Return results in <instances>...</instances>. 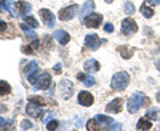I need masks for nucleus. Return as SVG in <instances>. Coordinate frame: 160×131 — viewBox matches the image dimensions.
Instances as JSON below:
<instances>
[{"label":"nucleus","instance_id":"1","mask_svg":"<svg viewBox=\"0 0 160 131\" xmlns=\"http://www.w3.org/2000/svg\"><path fill=\"white\" fill-rule=\"evenodd\" d=\"M129 84V75L126 71L116 72L111 79V87L115 91H123Z\"/></svg>","mask_w":160,"mask_h":131},{"label":"nucleus","instance_id":"2","mask_svg":"<svg viewBox=\"0 0 160 131\" xmlns=\"http://www.w3.org/2000/svg\"><path fill=\"white\" fill-rule=\"evenodd\" d=\"M146 102H147V99H146V97H144L143 94H140V92L133 94L132 97L128 99V102H127V110H128V113L129 114L138 113L139 108L142 107V106L146 103Z\"/></svg>","mask_w":160,"mask_h":131},{"label":"nucleus","instance_id":"3","mask_svg":"<svg viewBox=\"0 0 160 131\" xmlns=\"http://www.w3.org/2000/svg\"><path fill=\"white\" fill-rule=\"evenodd\" d=\"M51 86V75L48 72H43L38 75L36 80L33 82V88L35 90H47Z\"/></svg>","mask_w":160,"mask_h":131},{"label":"nucleus","instance_id":"4","mask_svg":"<svg viewBox=\"0 0 160 131\" xmlns=\"http://www.w3.org/2000/svg\"><path fill=\"white\" fill-rule=\"evenodd\" d=\"M78 9H79V7L76 6V4H72V6H69V7H66V8L60 9V11H59V19L63 20V22L71 20V19H73L75 16H76Z\"/></svg>","mask_w":160,"mask_h":131},{"label":"nucleus","instance_id":"5","mask_svg":"<svg viewBox=\"0 0 160 131\" xmlns=\"http://www.w3.org/2000/svg\"><path fill=\"white\" fill-rule=\"evenodd\" d=\"M122 32L124 35H127V36H131V35L133 34H136L138 32V24L135 20L132 19H124L123 20V23H122Z\"/></svg>","mask_w":160,"mask_h":131},{"label":"nucleus","instance_id":"6","mask_svg":"<svg viewBox=\"0 0 160 131\" xmlns=\"http://www.w3.org/2000/svg\"><path fill=\"white\" fill-rule=\"evenodd\" d=\"M102 20H103L102 15L92 12V13H89L88 16H86V19H84L83 22L88 28H98V27H100V24H102Z\"/></svg>","mask_w":160,"mask_h":131},{"label":"nucleus","instance_id":"7","mask_svg":"<svg viewBox=\"0 0 160 131\" xmlns=\"http://www.w3.org/2000/svg\"><path fill=\"white\" fill-rule=\"evenodd\" d=\"M59 90H60V92H62L63 98L64 99H68V98H71L72 94H73V84H72V82H69V80L64 79V80L60 82Z\"/></svg>","mask_w":160,"mask_h":131},{"label":"nucleus","instance_id":"8","mask_svg":"<svg viewBox=\"0 0 160 131\" xmlns=\"http://www.w3.org/2000/svg\"><path fill=\"white\" fill-rule=\"evenodd\" d=\"M103 40H100L99 36L96 34H89L86 36V39H84V46L88 47L89 50H98L100 47V44H102Z\"/></svg>","mask_w":160,"mask_h":131},{"label":"nucleus","instance_id":"9","mask_svg":"<svg viewBox=\"0 0 160 131\" xmlns=\"http://www.w3.org/2000/svg\"><path fill=\"white\" fill-rule=\"evenodd\" d=\"M40 16H42V19L44 20V24H46L47 27H53L55 26V15L49 11V9L47 8H43V9H40Z\"/></svg>","mask_w":160,"mask_h":131},{"label":"nucleus","instance_id":"10","mask_svg":"<svg viewBox=\"0 0 160 131\" xmlns=\"http://www.w3.org/2000/svg\"><path fill=\"white\" fill-rule=\"evenodd\" d=\"M78 102L84 106V107H88V106H92L93 103V95L88 91H80L78 95Z\"/></svg>","mask_w":160,"mask_h":131},{"label":"nucleus","instance_id":"11","mask_svg":"<svg viewBox=\"0 0 160 131\" xmlns=\"http://www.w3.org/2000/svg\"><path fill=\"white\" fill-rule=\"evenodd\" d=\"M93 9H95L93 0H87V2L82 6V8H80V13H79L80 20H84V19H86V16H88L89 13L93 12Z\"/></svg>","mask_w":160,"mask_h":131},{"label":"nucleus","instance_id":"12","mask_svg":"<svg viewBox=\"0 0 160 131\" xmlns=\"http://www.w3.org/2000/svg\"><path fill=\"white\" fill-rule=\"evenodd\" d=\"M122 107H123V100L122 98H116L113 99L112 102H109L106 107V111L109 114H118L122 111Z\"/></svg>","mask_w":160,"mask_h":131},{"label":"nucleus","instance_id":"13","mask_svg":"<svg viewBox=\"0 0 160 131\" xmlns=\"http://www.w3.org/2000/svg\"><path fill=\"white\" fill-rule=\"evenodd\" d=\"M27 114L32 118H40L43 115V108L42 106H39L33 102H29L27 104Z\"/></svg>","mask_w":160,"mask_h":131},{"label":"nucleus","instance_id":"14","mask_svg":"<svg viewBox=\"0 0 160 131\" xmlns=\"http://www.w3.org/2000/svg\"><path fill=\"white\" fill-rule=\"evenodd\" d=\"M38 70H39V66L38 63L35 62V60H32V62H29L27 63V66L24 67V75H26V78L29 80L35 74L38 72Z\"/></svg>","mask_w":160,"mask_h":131},{"label":"nucleus","instance_id":"15","mask_svg":"<svg viewBox=\"0 0 160 131\" xmlns=\"http://www.w3.org/2000/svg\"><path fill=\"white\" fill-rule=\"evenodd\" d=\"M84 70L88 72H98L99 70H100V63L98 62V60H95V59H88L84 62Z\"/></svg>","mask_w":160,"mask_h":131},{"label":"nucleus","instance_id":"16","mask_svg":"<svg viewBox=\"0 0 160 131\" xmlns=\"http://www.w3.org/2000/svg\"><path fill=\"white\" fill-rule=\"evenodd\" d=\"M53 36L58 39V42L62 44V46H66V44L69 42V34L63 31V29H58V31L53 32Z\"/></svg>","mask_w":160,"mask_h":131},{"label":"nucleus","instance_id":"17","mask_svg":"<svg viewBox=\"0 0 160 131\" xmlns=\"http://www.w3.org/2000/svg\"><path fill=\"white\" fill-rule=\"evenodd\" d=\"M16 9H19V13H20V16H27V13L31 12V4L27 3V2H18L16 3Z\"/></svg>","mask_w":160,"mask_h":131},{"label":"nucleus","instance_id":"18","mask_svg":"<svg viewBox=\"0 0 160 131\" xmlns=\"http://www.w3.org/2000/svg\"><path fill=\"white\" fill-rule=\"evenodd\" d=\"M78 79L82 80V82L84 83V86H87V87H92V86L95 84V78L92 76V75L89 74H78Z\"/></svg>","mask_w":160,"mask_h":131},{"label":"nucleus","instance_id":"19","mask_svg":"<svg viewBox=\"0 0 160 131\" xmlns=\"http://www.w3.org/2000/svg\"><path fill=\"white\" fill-rule=\"evenodd\" d=\"M95 119H96V122L99 123V126H102V124H104V126H111L113 123V119L111 117H106V115H100V114L96 115Z\"/></svg>","mask_w":160,"mask_h":131},{"label":"nucleus","instance_id":"20","mask_svg":"<svg viewBox=\"0 0 160 131\" xmlns=\"http://www.w3.org/2000/svg\"><path fill=\"white\" fill-rule=\"evenodd\" d=\"M119 51H120V56L123 59H129V58H132V55H133V50L129 48L128 46L119 47Z\"/></svg>","mask_w":160,"mask_h":131},{"label":"nucleus","instance_id":"21","mask_svg":"<svg viewBox=\"0 0 160 131\" xmlns=\"http://www.w3.org/2000/svg\"><path fill=\"white\" fill-rule=\"evenodd\" d=\"M152 123L147 118H142L136 124V130H151Z\"/></svg>","mask_w":160,"mask_h":131},{"label":"nucleus","instance_id":"22","mask_svg":"<svg viewBox=\"0 0 160 131\" xmlns=\"http://www.w3.org/2000/svg\"><path fill=\"white\" fill-rule=\"evenodd\" d=\"M20 28H22L23 31H24V35H26V36H27L29 40H35V39L38 38L36 32H35V31H32V29L29 28V27H27L26 24H20Z\"/></svg>","mask_w":160,"mask_h":131},{"label":"nucleus","instance_id":"23","mask_svg":"<svg viewBox=\"0 0 160 131\" xmlns=\"http://www.w3.org/2000/svg\"><path fill=\"white\" fill-rule=\"evenodd\" d=\"M11 3H12L11 0H0V9H3V11H7L9 15H13Z\"/></svg>","mask_w":160,"mask_h":131},{"label":"nucleus","instance_id":"24","mask_svg":"<svg viewBox=\"0 0 160 131\" xmlns=\"http://www.w3.org/2000/svg\"><path fill=\"white\" fill-rule=\"evenodd\" d=\"M140 12H142L143 16L147 18V19H151L153 16V9L149 8L148 6H146V4H143V6L140 7Z\"/></svg>","mask_w":160,"mask_h":131},{"label":"nucleus","instance_id":"25","mask_svg":"<svg viewBox=\"0 0 160 131\" xmlns=\"http://www.w3.org/2000/svg\"><path fill=\"white\" fill-rule=\"evenodd\" d=\"M11 91V86L6 80H0V95H6Z\"/></svg>","mask_w":160,"mask_h":131},{"label":"nucleus","instance_id":"26","mask_svg":"<svg viewBox=\"0 0 160 131\" xmlns=\"http://www.w3.org/2000/svg\"><path fill=\"white\" fill-rule=\"evenodd\" d=\"M146 118L147 119H151V120H158L159 119V111H158L156 108L148 110L147 114H146Z\"/></svg>","mask_w":160,"mask_h":131},{"label":"nucleus","instance_id":"27","mask_svg":"<svg viewBox=\"0 0 160 131\" xmlns=\"http://www.w3.org/2000/svg\"><path fill=\"white\" fill-rule=\"evenodd\" d=\"M26 23L28 24V26H31L32 28H36V27H39V23L36 22V19L35 18H32V16H26Z\"/></svg>","mask_w":160,"mask_h":131},{"label":"nucleus","instance_id":"28","mask_svg":"<svg viewBox=\"0 0 160 131\" xmlns=\"http://www.w3.org/2000/svg\"><path fill=\"white\" fill-rule=\"evenodd\" d=\"M100 127L99 123L96 122V119H92V120H88V123H87V130H98Z\"/></svg>","mask_w":160,"mask_h":131},{"label":"nucleus","instance_id":"29","mask_svg":"<svg viewBox=\"0 0 160 131\" xmlns=\"http://www.w3.org/2000/svg\"><path fill=\"white\" fill-rule=\"evenodd\" d=\"M124 12L127 15H132L135 12V6L132 3H126L124 4Z\"/></svg>","mask_w":160,"mask_h":131},{"label":"nucleus","instance_id":"30","mask_svg":"<svg viewBox=\"0 0 160 131\" xmlns=\"http://www.w3.org/2000/svg\"><path fill=\"white\" fill-rule=\"evenodd\" d=\"M20 127H22L23 130H31L33 127V124L29 122V120L24 119V120H22V123H20Z\"/></svg>","mask_w":160,"mask_h":131},{"label":"nucleus","instance_id":"31","mask_svg":"<svg viewBox=\"0 0 160 131\" xmlns=\"http://www.w3.org/2000/svg\"><path fill=\"white\" fill-rule=\"evenodd\" d=\"M59 127V122L58 120H51V122H47V130H56Z\"/></svg>","mask_w":160,"mask_h":131},{"label":"nucleus","instance_id":"32","mask_svg":"<svg viewBox=\"0 0 160 131\" xmlns=\"http://www.w3.org/2000/svg\"><path fill=\"white\" fill-rule=\"evenodd\" d=\"M29 102H33V103H36L39 106H46V100L42 99V98H32Z\"/></svg>","mask_w":160,"mask_h":131},{"label":"nucleus","instance_id":"33","mask_svg":"<svg viewBox=\"0 0 160 131\" xmlns=\"http://www.w3.org/2000/svg\"><path fill=\"white\" fill-rule=\"evenodd\" d=\"M104 31L106 32H113V24H111V23L104 24Z\"/></svg>","mask_w":160,"mask_h":131},{"label":"nucleus","instance_id":"34","mask_svg":"<svg viewBox=\"0 0 160 131\" xmlns=\"http://www.w3.org/2000/svg\"><path fill=\"white\" fill-rule=\"evenodd\" d=\"M146 3L148 4H151V6H159L160 4V0H144Z\"/></svg>","mask_w":160,"mask_h":131},{"label":"nucleus","instance_id":"35","mask_svg":"<svg viewBox=\"0 0 160 131\" xmlns=\"http://www.w3.org/2000/svg\"><path fill=\"white\" fill-rule=\"evenodd\" d=\"M6 28H7V24H6V22H3V20L0 19V34H2L3 31H6Z\"/></svg>","mask_w":160,"mask_h":131},{"label":"nucleus","instance_id":"36","mask_svg":"<svg viewBox=\"0 0 160 131\" xmlns=\"http://www.w3.org/2000/svg\"><path fill=\"white\" fill-rule=\"evenodd\" d=\"M109 130H122V124L120 123H112L111 124V127H109Z\"/></svg>","mask_w":160,"mask_h":131},{"label":"nucleus","instance_id":"37","mask_svg":"<svg viewBox=\"0 0 160 131\" xmlns=\"http://www.w3.org/2000/svg\"><path fill=\"white\" fill-rule=\"evenodd\" d=\"M23 51H24V54H27V55H31V54H33V52H32V50H31V46L23 47Z\"/></svg>","mask_w":160,"mask_h":131},{"label":"nucleus","instance_id":"38","mask_svg":"<svg viewBox=\"0 0 160 131\" xmlns=\"http://www.w3.org/2000/svg\"><path fill=\"white\" fill-rule=\"evenodd\" d=\"M53 71H56V72H60V71H62V63L55 64V66H53Z\"/></svg>","mask_w":160,"mask_h":131},{"label":"nucleus","instance_id":"39","mask_svg":"<svg viewBox=\"0 0 160 131\" xmlns=\"http://www.w3.org/2000/svg\"><path fill=\"white\" fill-rule=\"evenodd\" d=\"M155 67H156V68L159 70V72H160V59H159V60H156V62H155Z\"/></svg>","mask_w":160,"mask_h":131},{"label":"nucleus","instance_id":"40","mask_svg":"<svg viewBox=\"0 0 160 131\" xmlns=\"http://www.w3.org/2000/svg\"><path fill=\"white\" fill-rule=\"evenodd\" d=\"M4 124H6V119L0 117V127H2V126H4Z\"/></svg>","mask_w":160,"mask_h":131},{"label":"nucleus","instance_id":"41","mask_svg":"<svg viewBox=\"0 0 160 131\" xmlns=\"http://www.w3.org/2000/svg\"><path fill=\"white\" fill-rule=\"evenodd\" d=\"M6 110H7V107H6V106L0 104V111H6Z\"/></svg>","mask_w":160,"mask_h":131},{"label":"nucleus","instance_id":"42","mask_svg":"<svg viewBox=\"0 0 160 131\" xmlns=\"http://www.w3.org/2000/svg\"><path fill=\"white\" fill-rule=\"evenodd\" d=\"M156 99H158V102L160 103V91L158 92V95H156Z\"/></svg>","mask_w":160,"mask_h":131},{"label":"nucleus","instance_id":"43","mask_svg":"<svg viewBox=\"0 0 160 131\" xmlns=\"http://www.w3.org/2000/svg\"><path fill=\"white\" fill-rule=\"evenodd\" d=\"M104 2H106V3H108V4H109V3H112L113 0H104Z\"/></svg>","mask_w":160,"mask_h":131}]
</instances>
